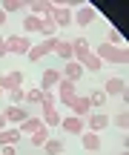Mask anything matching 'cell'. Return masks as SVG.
I'll return each instance as SVG.
<instances>
[{
    "mask_svg": "<svg viewBox=\"0 0 129 155\" xmlns=\"http://www.w3.org/2000/svg\"><path fill=\"white\" fill-rule=\"evenodd\" d=\"M23 104H43V92H40L37 86H34V89H29V92H26V101H23Z\"/></svg>",
    "mask_w": 129,
    "mask_h": 155,
    "instance_id": "obj_29",
    "label": "cell"
},
{
    "mask_svg": "<svg viewBox=\"0 0 129 155\" xmlns=\"http://www.w3.org/2000/svg\"><path fill=\"white\" fill-rule=\"evenodd\" d=\"M69 109H72V115L75 118H80V121H86L89 118V112H92V106H89V98L86 95H78V98L69 104Z\"/></svg>",
    "mask_w": 129,
    "mask_h": 155,
    "instance_id": "obj_14",
    "label": "cell"
},
{
    "mask_svg": "<svg viewBox=\"0 0 129 155\" xmlns=\"http://www.w3.org/2000/svg\"><path fill=\"white\" fill-rule=\"evenodd\" d=\"M83 127L89 129V132L101 135L103 129L109 127V115H106V112H89V118H86V121H83Z\"/></svg>",
    "mask_w": 129,
    "mask_h": 155,
    "instance_id": "obj_8",
    "label": "cell"
},
{
    "mask_svg": "<svg viewBox=\"0 0 129 155\" xmlns=\"http://www.w3.org/2000/svg\"><path fill=\"white\" fill-rule=\"evenodd\" d=\"M0 98H3V89H0Z\"/></svg>",
    "mask_w": 129,
    "mask_h": 155,
    "instance_id": "obj_35",
    "label": "cell"
},
{
    "mask_svg": "<svg viewBox=\"0 0 129 155\" xmlns=\"http://www.w3.org/2000/svg\"><path fill=\"white\" fill-rule=\"evenodd\" d=\"M0 155H17V150H15V147H3V150H0Z\"/></svg>",
    "mask_w": 129,
    "mask_h": 155,
    "instance_id": "obj_30",
    "label": "cell"
},
{
    "mask_svg": "<svg viewBox=\"0 0 129 155\" xmlns=\"http://www.w3.org/2000/svg\"><path fill=\"white\" fill-rule=\"evenodd\" d=\"M20 138H23V135H20L17 127H6L3 132H0V150H3V147H17Z\"/></svg>",
    "mask_w": 129,
    "mask_h": 155,
    "instance_id": "obj_17",
    "label": "cell"
},
{
    "mask_svg": "<svg viewBox=\"0 0 129 155\" xmlns=\"http://www.w3.org/2000/svg\"><path fill=\"white\" fill-rule=\"evenodd\" d=\"M109 124H112V127H118L121 132H126V129H129V115H126V112H118L115 118H109Z\"/></svg>",
    "mask_w": 129,
    "mask_h": 155,
    "instance_id": "obj_26",
    "label": "cell"
},
{
    "mask_svg": "<svg viewBox=\"0 0 129 155\" xmlns=\"http://www.w3.org/2000/svg\"><path fill=\"white\" fill-rule=\"evenodd\" d=\"M60 129L66 135H78L80 138V132H83V121H80V118H75V115H66V118H60Z\"/></svg>",
    "mask_w": 129,
    "mask_h": 155,
    "instance_id": "obj_16",
    "label": "cell"
},
{
    "mask_svg": "<svg viewBox=\"0 0 129 155\" xmlns=\"http://www.w3.org/2000/svg\"><path fill=\"white\" fill-rule=\"evenodd\" d=\"M103 43H109V46H126V38H124V35H121L118 32V29H109V32H106V40H103Z\"/></svg>",
    "mask_w": 129,
    "mask_h": 155,
    "instance_id": "obj_24",
    "label": "cell"
},
{
    "mask_svg": "<svg viewBox=\"0 0 129 155\" xmlns=\"http://www.w3.org/2000/svg\"><path fill=\"white\" fill-rule=\"evenodd\" d=\"M6 127H9V124H6V118H3V115H0V132H3V129H6Z\"/></svg>",
    "mask_w": 129,
    "mask_h": 155,
    "instance_id": "obj_33",
    "label": "cell"
},
{
    "mask_svg": "<svg viewBox=\"0 0 129 155\" xmlns=\"http://www.w3.org/2000/svg\"><path fill=\"white\" fill-rule=\"evenodd\" d=\"M0 78H3V72H0Z\"/></svg>",
    "mask_w": 129,
    "mask_h": 155,
    "instance_id": "obj_36",
    "label": "cell"
},
{
    "mask_svg": "<svg viewBox=\"0 0 129 155\" xmlns=\"http://www.w3.org/2000/svg\"><path fill=\"white\" fill-rule=\"evenodd\" d=\"M72 61L78 63V66L83 69V72H92V75H95V72H101V69H103V63L98 61V55H95L92 49H86V52H80V55H75Z\"/></svg>",
    "mask_w": 129,
    "mask_h": 155,
    "instance_id": "obj_5",
    "label": "cell"
},
{
    "mask_svg": "<svg viewBox=\"0 0 129 155\" xmlns=\"http://www.w3.org/2000/svg\"><path fill=\"white\" fill-rule=\"evenodd\" d=\"M86 98H89V106H92V112H103V106H106V95H103V89H92L89 95H86Z\"/></svg>",
    "mask_w": 129,
    "mask_h": 155,
    "instance_id": "obj_19",
    "label": "cell"
},
{
    "mask_svg": "<svg viewBox=\"0 0 129 155\" xmlns=\"http://www.w3.org/2000/svg\"><path fill=\"white\" fill-rule=\"evenodd\" d=\"M49 138H52V135H49V129H46V127H43V129H37V132L32 135V147H37V150H43V144H46Z\"/></svg>",
    "mask_w": 129,
    "mask_h": 155,
    "instance_id": "obj_25",
    "label": "cell"
},
{
    "mask_svg": "<svg viewBox=\"0 0 129 155\" xmlns=\"http://www.w3.org/2000/svg\"><path fill=\"white\" fill-rule=\"evenodd\" d=\"M69 46H72V55H80V52H86V49H89V40H86L83 35H80V38H75Z\"/></svg>",
    "mask_w": 129,
    "mask_h": 155,
    "instance_id": "obj_28",
    "label": "cell"
},
{
    "mask_svg": "<svg viewBox=\"0 0 129 155\" xmlns=\"http://www.w3.org/2000/svg\"><path fill=\"white\" fill-rule=\"evenodd\" d=\"M49 17L52 23H55L57 29H66V26H72V9H69L66 3H52L49 6Z\"/></svg>",
    "mask_w": 129,
    "mask_h": 155,
    "instance_id": "obj_3",
    "label": "cell"
},
{
    "mask_svg": "<svg viewBox=\"0 0 129 155\" xmlns=\"http://www.w3.org/2000/svg\"><path fill=\"white\" fill-rule=\"evenodd\" d=\"M57 40H60V38H46V40H37V43H32V49L26 52V61H32V63L43 61L46 55H52V52H55Z\"/></svg>",
    "mask_w": 129,
    "mask_h": 155,
    "instance_id": "obj_2",
    "label": "cell"
},
{
    "mask_svg": "<svg viewBox=\"0 0 129 155\" xmlns=\"http://www.w3.org/2000/svg\"><path fill=\"white\" fill-rule=\"evenodd\" d=\"M83 69L78 66L75 61H69V63H63V69H60V78L63 81H69V83H78V81H83Z\"/></svg>",
    "mask_w": 129,
    "mask_h": 155,
    "instance_id": "obj_15",
    "label": "cell"
},
{
    "mask_svg": "<svg viewBox=\"0 0 129 155\" xmlns=\"http://www.w3.org/2000/svg\"><path fill=\"white\" fill-rule=\"evenodd\" d=\"M98 20V9L89 3H80L78 12H72V23H78V26H89V23Z\"/></svg>",
    "mask_w": 129,
    "mask_h": 155,
    "instance_id": "obj_7",
    "label": "cell"
},
{
    "mask_svg": "<svg viewBox=\"0 0 129 155\" xmlns=\"http://www.w3.org/2000/svg\"><path fill=\"white\" fill-rule=\"evenodd\" d=\"M49 6L52 3H46V0H32V3H26V9H29L32 17H46L49 15Z\"/></svg>",
    "mask_w": 129,
    "mask_h": 155,
    "instance_id": "obj_22",
    "label": "cell"
},
{
    "mask_svg": "<svg viewBox=\"0 0 129 155\" xmlns=\"http://www.w3.org/2000/svg\"><path fill=\"white\" fill-rule=\"evenodd\" d=\"M0 58H9V52H6V43H3V35H0Z\"/></svg>",
    "mask_w": 129,
    "mask_h": 155,
    "instance_id": "obj_31",
    "label": "cell"
},
{
    "mask_svg": "<svg viewBox=\"0 0 129 155\" xmlns=\"http://www.w3.org/2000/svg\"><path fill=\"white\" fill-rule=\"evenodd\" d=\"M40 29H43V17H32V15L23 17V32H26V38L29 35H40Z\"/></svg>",
    "mask_w": 129,
    "mask_h": 155,
    "instance_id": "obj_20",
    "label": "cell"
},
{
    "mask_svg": "<svg viewBox=\"0 0 129 155\" xmlns=\"http://www.w3.org/2000/svg\"><path fill=\"white\" fill-rule=\"evenodd\" d=\"M17 129H20V135H34L37 129H43V121H40V115H29Z\"/></svg>",
    "mask_w": 129,
    "mask_h": 155,
    "instance_id": "obj_18",
    "label": "cell"
},
{
    "mask_svg": "<svg viewBox=\"0 0 129 155\" xmlns=\"http://www.w3.org/2000/svg\"><path fill=\"white\" fill-rule=\"evenodd\" d=\"M3 43H6V52H9V55H20V58H26V52L32 49V38H26V35L3 38Z\"/></svg>",
    "mask_w": 129,
    "mask_h": 155,
    "instance_id": "obj_4",
    "label": "cell"
},
{
    "mask_svg": "<svg viewBox=\"0 0 129 155\" xmlns=\"http://www.w3.org/2000/svg\"><path fill=\"white\" fill-rule=\"evenodd\" d=\"M23 9H26V3H20V0H6L0 6V12H6V15H15V12H23Z\"/></svg>",
    "mask_w": 129,
    "mask_h": 155,
    "instance_id": "obj_27",
    "label": "cell"
},
{
    "mask_svg": "<svg viewBox=\"0 0 129 155\" xmlns=\"http://www.w3.org/2000/svg\"><path fill=\"white\" fill-rule=\"evenodd\" d=\"M78 98V89H75V83H69V81H60L57 83V95H55V101L57 104H72V101Z\"/></svg>",
    "mask_w": 129,
    "mask_h": 155,
    "instance_id": "obj_12",
    "label": "cell"
},
{
    "mask_svg": "<svg viewBox=\"0 0 129 155\" xmlns=\"http://www.w3.org/2000/svg\"><path fill=\"white\" fill-rule=\"evenodd\" d=\"M118 155H126V150H121V152H118Z\"/></svg>",
    "mask_w": 129,
    "mask_h": 155,
    "instance_id": "obj_34",
    "label": "cell"
},
{
    "mask_svg": "<svg viewBox=\"0 0 129 155\" xmlns=\"http://www.w3.org/2000/svg\"><path fill=\"white\" fill-rule=\"evenodd\" d=\"M60 69H43V75H40V92H52V89H57V83H60Z\"/></svg>",
    "mask_w": 129,
    "mask_h": 155,
    "instance_id": "obj_11",
    "label": "cell"
},
{
    "mask_svg": "<svg viewBox=\"0 0 129 155\" xmlns=\"http://www.w3.org/2000/svg\"><path fill=\"white\" fill-rule=\"evenodd\" d=\"M23 81H26L23 69H11V72H3V78H0V89H3V92H15V89H23Z\"/></svg>",
    "mask_w": 129,
    "mask_h": 155,
    "instance_id": "obj_6",
    "label": "cell"
},
{
    "mask_svg": "<svg viewBox=\"0 0 129 155\" xmlns=\"http://www.w3.org/2000/svg\"><path fill=\"white\" fill-rule=\"evenodd\" d=\"M66 152V144H63V138H49L43 144V155H63Z\"/></svg>",
    "mask_w": 129,
    "mask_h": 155,
    "instance_id": "obj_21",
    "label": "cell"
},
{
    "mask_svg": "<svg viewBox=\"0 0 129 155\" xmlns=\"http://www.w3.org/2000/svg\"><path fill=\"white\" fill-rule=\"evenodd\" d=\"M6 20H9V15H6V12H0V29L6 26Z\"/></svg>",
    "mask_w": 129,
    "mask_h": 155,
    "instance_id": "obj_32",
    "label": "cell"
},
{
    "mask_svg": "<svg viewBox=\"0 0 129 155\" xmlns=\"http://www.w3.org/2000/svg\"><path fill=\"white\" fill-rule=\"evenodd\" d=\"M98 61L101 63H115V66H124V63H129V49L126 46H109V43H101L95 49Z\"/></svg>",
    "mask_w": 129,
    "mask_h": 155,
    "instance_id": "obj_1",
    "label": "cell"
},
{
    "mask_svg": "<svg viewBox=\"0 0 129 155\" xmlns=\"http://www.w3.org/2000/svg\"><path fill=\"white\" fill-rule=\"evenodd\" d=\"M80 147H83L86 152H101L103 150V138L95 132H89V129H83L80 132Z\"/></svg>",
    "mask_w": 129,
    "mask_h": 155,
    "instance_id": "obj_13",
    "label": "cell"
},
{
    "mask_svg": "<svg viewBox=\"0 0 129 155\" xmlns=\"http://www.w3.org/2000/svg\"><path fill=\"white\" fill-rule=\"evenodd\" d=\"M55 52H57V58H63V63H69L72 61V46H69V40H57V46H55Z\"/></svg>",
    "mask_w": 129,
    "mask_h": 155,
    "instance_id": "obj_23",
    "label": "cell"
},
{
    "mask_svg": "<svg viewBox=\"0 0 129 155\" xmlns=\"http://www.w3.org/2000/svg\"><path fill=\"white\" fill-rule=\"evenodd\" d=\"M124 92H129L126 89V78H106V83H103V95L106 98H121Z\"/></svg>",
    "mask_w": 129,
    "mask_h": 155,
    "instance_id": "obj_9",
    "label": "cell"
},
{
    "mask_svg": "<svg viewBox=\"0 0 129 155\" xmlns=\"http://www.w3.org/2000/svg\"><path fill=\"white\" fill-rule=\"evenodd\" d=\"M0 115L6 118V124H9V127H20V124L29 118V112H26V106H6Z\"/></svg>",
    "mask_w": 129,
    "mask_h": 155,
    "instance_id": "obj_10",
    "label": "cell"
}]
</instances>
